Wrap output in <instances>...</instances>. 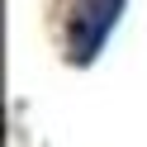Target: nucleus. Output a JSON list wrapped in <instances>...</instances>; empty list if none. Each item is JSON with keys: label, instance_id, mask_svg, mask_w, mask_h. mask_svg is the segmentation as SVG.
I'll list each match as a JSON object with an SVG mask.
<instances>
[]
</instances>
